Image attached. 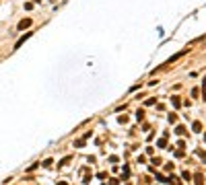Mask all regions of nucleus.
Segmentation results:
<instances>
[{"mask_svg": "<svg viewBox=\"0 0 206 185\" xmlns=\"http://www.w3.org/2000/svg\"><path fill=\"white\" fill-rule=\"evenodd\" d=\"M31 35H33V33H25V35H23V37H21V39H19V41H17V43H15V50H19V47H21V45H23V43H25V41H27V39H29Z\"/></svg>", "mask_w": 206, "mask_h": 185, "instance_id": "f257e3e1", "label": "nucleus"}, {"mask_svg": "<svg viewBox=\"0 0 206 185\" xmlns=\"http://www.w3.org/2000/svg\"><path fill=\"white\" fill-rule=\"evenodd\" d=\"M27 27H31V19H23V21L19 23V31H23V29H27Z\"/></svg>", "mask_w": 206, "mask_h": 185, "instance_id": "f03ea898", "label": "nucleus"}]
</instances>
